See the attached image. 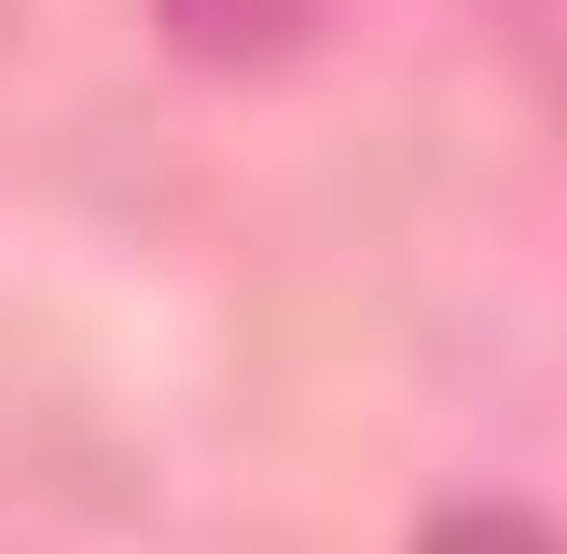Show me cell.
Instances as JSON below:
<instances>
[{
  "label": "cell",
  "instance_id": "6da1fadb",
  "mask_svg": "<svg viewBox=\"0 0 567 554\" xmlns=\"http://www.w3.org/2000/svg\"><path fill=\"white\" fill-rule=\"evenodd\" d=\"M153 14H166V42L208 55V70H264V55L305 42V0H153Z\"/></svg>",
  "mask_w": 567,
  "mask_h": 554
},
{
  "label": "cell",
  "instance_id": "7a4b0ae2",
  "mask_svg": "<svg viewBox=\"0 0 567 554\" xmlns=\"http://www.w3.org/2000/svg\"><path fill=\"white\" fill-rule=\"evenodd\" d=\"M415 554H567L540 513H513V499H471V513H430V541Z\"/></svg>",
  "mask_w": 567,
  "mask_h": 554
}]
</instances>
